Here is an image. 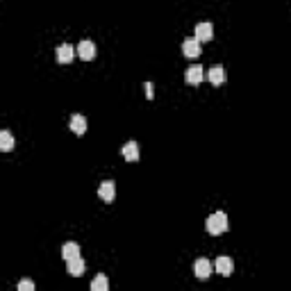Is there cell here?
I'll use <instances>...</instances> for the list:
<instances>
[{
	"label": "cell",
	"instance_id": "cell-1",
	"mask_svg": "<svg viewBox=\"0 0 291 291\" xmlns=\"http://www.w3.org/2000/svg\"><path fill=\"white\" fill-rule=\"evenodd\" d=\"M205 228H207L210 235H216V237L223 235V232L228 230V216H225V212H214V214L207 219V225H205Z\"/></svg>",
	"mask_w": 291,
	"mask_h": 291
},
{
	"label": "cell",
	"instance_id": "cell-2",
	"mask_svg": "<svg viewBox=\"0 0 291 291\" xmlns=\"http://www.w3.org/2000/svg\"><path fill=\"white\" fill-rule=\"evenodd\" d=\"M98 196H100V200H105V203H112V200L116 198V184H114V180H105V182H100V187H98Z\"/></svg>",
	"mask_w": 291,
	"mask_h": 291
},
{
	"label": "cell",
	"instance_id": "cell-3",
	"mask_svg": "<svg viewBox=\"0 0 291 291\" xmlns=\"http://www.w3.org/2000/svg\"><path fill=\"white\" fill-rule=\"evenodd\" d=\"M194 273H196V278H198V280H207V278L212 276V262H210V260H205V257L196 260Z\"/></svg>",
	"mask_w": 291,
	"mask_h": 291
},
{
	"label": "cell",
	"instance_id": "cell-4",
	"mask_svg": "<svg viewBox=\"0 0 291 291\" xmlns=\"http://www.w3.org/2000/svg\"><path fill=\"white\" fill-rule=\"evenodd\" d=\"M77 57L84 61H91L96 57V43L93 41H80V46H77Z\"/></svg>",
	"mask_w": 291,
	"mask_h": 291
},
{
	"label": "cell",
	"instance_id": "cell-5",
	"mask_svg": "<svg viewBox=\"0 0 291 291\" xmlns=\"http://www.w3.org/2000/svg\"><path fill=\"white\" fill-rule=\"evenodd\" d=\"M205 77V68L200 66V64H194V66L187 68V73H184V80H187V84H200Z\"/></svg>",
	"mask_w": 291,
	"mask_h": 291
},
{
	"label": "cell",
	"instance_id": "cell-6",
	"mask_svg": "<svg viewBox=\"0 0 291 291\" xmlns=\"http://www.w3.org/2000/svg\"><path fill=\"white\" fill-rule=\"evenodd\" d=\"M182 55L184 57H191V59H194V57H200V41L196 39H184L182 41Z\"/></svg>",
	"mask_w": 291,
	"mask_h": 291
},
{
	"label": "cell",
	"instance_id": "cell-7",
	"mask_svg": "<svg viewBox=\"0 0 291 291\" xmlns=\"http://www.w3.org/2000/svg\"><path fill=\"white\" fill-rule=\"evenodd\" d=\"M75 55H77V50L71 46V43H61V46L57 48V61H59V64H68V61H73Z\"/></svg>",
	"mask_w": 291,
	"mask_h": 291
},
{
	"label": "cell",
	"instance_id": "cell-8",
	"mask_svg": "<svg viewBox=\"0 0 291 291\" xmlns=\"http://www.w3.org/2000/svg\"><path fill=\"white\" fill-rule=\"evenodd\" d=\"M214 269H216V273H219V276L228 278V276H232V271H235V262H232L230 257H219V260H216V264H214Z\"/></svg>",
	"mask_w": 291,
	"mask_h": 291
},
{
	"label": "cell",
	"instance_id": "cell-9",
	"mask_svg": "<svg viewBox=\"0 0 291 291\" xmlns=\"http://www.w3.org/2000/svg\"><path fill=\"white\" fill-rule=\"evenodd\" d=\"M212 36H214V25H212V23H198V25H196V39H198L200 43L212 41Z\"/></svg>",
	"mask_w": 291,
	"mask_h": 291
},
{
	"label": "cell",
	"instance_id": "cell-10",
	"mask_svg": "<svg viewBox=\"0 0 291 291\" xmlns=\"http://www.w3.org/2000/svg\"><path fill=\"white\" fill-rule=\"evenodd\" d=\"M68 125H71V130L77 134V137H82V134L87 132V118L82 116V114H73Z\"/></svg>",
	"mask_w": 291,
	"mask_h": 291
},
{
	"label": "cell",
	"instance_id": "cell-11",
	"mask_svg": "<svg viewBox=\"0 0 291 291\" xmlns=\"http://www.w3.org/2000/svg\"><path fill=\"white\" fill-rule=\"evenodd\" d=\"M121 153H123V157L128 159V162H137L139 159V143L137 141H128L121 148Z\"/></svg>",
	"mask_w": 291,
	"mask_h": 291
},
{
	"label": "cell",
	"instance_id": "cell-12",
	"mask_svg": "<svg viewBox=\"0 0 291 291\" xmlns=\"http://www.w3.org/2000/svg\"><path fill=\"white\" fill-rule=\"evenodd\" d=\"M66 269H68V276L80 278L82 273H84V262H82L80 257H73V260L66 262Z\"/></svg>",
	"mask_w": 291,
	"mask_h": 291
},
{
	"label": "cell",
	"instance_id": "cell-13",
	"mask_svg": "<svg viewBox=\"0 0 291 291\" xmlns=\"http://www.w3.org/2000/svg\"><path fill=\"white\" fill-rule=\"evenodd\" d=\"M207 77H210V82L214 84V87H219V84L225 82V68L223 66H212L210 73H207Z\"/></svg>",
	"mask_w": 291,
	"mask_h": 291
},
{
	"label": "cell",
	"instance_id": "cell-14",
	"mask_svg": "<svg viewBox=\"0 0 291 291\" xmlns=\"http://www.w3.org/2000/svg\"><path fill=\"white\" fill-rule=\"evenodd\" d=\"M61 257L64 260H73V257H80V246L75 244V241H68V244H64V248H61Z\"/></svg>",
	"mask_w": 291,
	"mask_h": 291
},
{
	"label": "cell",
	"instance_id": "cell-15",
	"mask_svg": "<svg viewBox=\"0 0 291 291\" xmlns=\"http://www.w3.org/2000/svg\"><path fill=\"white\" fill-rule=\"evenodd\" d=\"M11 148H14V137H11L9 130H2L0 132V150L2 153H9Z\"/></svg>",
	"mask_w": 291,
	"mask_h": 291
},
{
	"label": "cell",
	"instance_id": "cell-16",
	"mask_svg": "<svg viewBox=\"0 0 291 291\" xmlns=\"http://www.w3.org/2000/svg\"><path fill=\"white\" fill-rule=\"evenodd\" d=\"M89 289H91V291H109V280L102 276V273H98L96 280L89 285Z\"/></svg>",
	"mask_w": 291,
	"mask_h": 291
},
{
	"label": "cell",
	"instance_id": "cell-17",
	"mask_svg": "<svg viewBox=\"0 0 291 291\" xmlns=\"http://www.w3.org/2000/svg\"><path fill=\"white\" fill-rule=\"evenodd\" d=\"M16 289H18V291H34V282H32V280H20Z\"/></svg>",
	"mask_w": 291,
	"mask_h": 291
},
{
	"label": "cell",
	"instance_id": "cell-18",
	"mask_svg": "<svg viewBox=\"0 0 291 291\" xmlns=\"http://www.w3.org/2000/svg\"><path fill=\"white\" fill-rule=\"evenodd\" d=\"M146 91H148V98H153V84H150V82L146 84Z\"/></svg>",
	"mask_w": 291,
	"mask_h": 291
}]
</instances>
